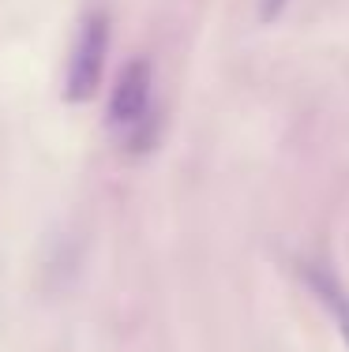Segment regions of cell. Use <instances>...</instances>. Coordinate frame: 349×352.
<instances>
[{"mask_svg": "<svg viewBox=\"0 0 349 352\" xmlns=\"http://www.w3.org/2000/svg\"><path fill=\"white\" fill-rule=\"evenodd\" d=\"M286 4H289V0H260V19H263V23H274Z\"/></svg>", "mask_w": 349, "mask_h": 352, "instance_id": "277c9868", "label": "cell"}, {"mask_svg": "<svg viewBox=\"0 0 349 352\" xmlns=\"http://www.w3.org/2000/svg\"><path fill=\"white\" fill-rule=\"evenodd\" d=\"M105 53H109V15L94 12L83 19L76 45H72L68 75H64V98L72 105H83L94 98L102 72H105Z\"/></svg>", "mask_w": 349, "mask_h": 352, "instance_id": "7a4b0ae2", "label": "cell"}, {"mask_svg": "<svg viewBox=\"0 0 349 352\" xmlns=\"http://www.w3.org/2000/svg\"><path fill=\"white\" fill-rule=\"evenodd\" d=\"M151 87L154 68L147 56L128 60L116 75V87L109 94V124L120 131L131 150H151L154 146V113H151Z\"/></svg>", "mask_w": 349, "mask_h": 352, "instance_id": "6da1fadb", "label": "cell"}, {"mask_svg": "<svg viewBox=\"0 0 349 352\" xmlns=\"http://www.w3.org/2000/svg\"><path fill=\"white\" fill-rule=\"evenodd\" d=\"M304 278L312 281L315 296H319L323 304L330 307V315H335L338 330H342V341L349 345V296H346V289H342V285H338L335 278H330L327 270H312V266H304Z\"/></svg>", "mask_w": 349, "mask_h": 352, "instance_id": "3957f363", "label": "cell"}]
</instances>
